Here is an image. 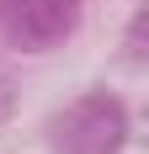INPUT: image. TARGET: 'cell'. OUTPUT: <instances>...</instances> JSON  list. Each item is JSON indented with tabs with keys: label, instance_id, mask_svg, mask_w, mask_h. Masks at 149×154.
<instances>
[{
	"label": "cell",
	"instance_id": "1",
	"mask_svg": "<svg viewBox=\"0 0 149 154\" xmlns=\"http://www.w3.org/2000/svg\"><path fill=\"white\" fill-rule=\"evenodd\" d=\"M80 21V5L74 0H0V32L11 37L16 48H43L64 43Z\"/></svg>",
	"mask_w": 149,
	"mask_h": 154
}]
</instances>
